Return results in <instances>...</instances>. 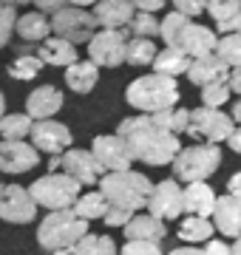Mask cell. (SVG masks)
Listing matches in <instances>:
<instances>
[{
	"instance_id": "cell-18",
	"label": "cell",
	"mask_w": 241,
	"mask_h": 255,
	"mask_svg": "<svg viewBox=\"0 0 241 255\" xmlns=\"http://www.w3.org/2000/svg\"><path fill=\"white\" fill-rule=\"evenodd\" d=\"M230 65L224 63L219 54L202 57V60H193L190 71H187V80L199 85V88H210V85H222V82H230Z\"/></svg>"
},
{
	"instance_id": "cell-22",
	"label": "cell",
	"mask_w": 241,
	"mask_h": 255,
	"mask_svg": "<svg viewBox=\"0 0 241 255\" xmlns=\"http://www.w3.org/2000/svg\"><path fill=\"white\" fill-rule=\"evenodd\" d=\"M167 236L165 221L153 219L150 213H136L130 224L125 227V238L128 241H153V244H162V238Z\"/></svg>"
},
{
	"instance_id": "cell-48",
	"label": "cell",
	"mask_w": 241,
	"mask_h": 255,
	"mask_svg": "<svg viewBox=\"0 0 241 255\" xmlns=\"http://www.w3.org/2000/svg\"><path fill=\"white\" fill-rule=\"evenodd\" d=\"M170 255H207V250H199V247H179V250H170Z\"/></svg>"
},
{
	"instance_id": "cell-26",
	"label": "cell",
	"mask_w": 241,
	"mask_h": 255,
	"mask_svg": "<svg viewBox=\"0 0 241 255\" xmlns=\"http://www.w3.org/2000/svg\"><path fill=\"white\" fill-rule=\"evenodd\" d=\"M190 65H193V60L187 54H182V51H176V48H162L156 54V60H153V74H162V77H182V74L190 71Z\"/></svg>"
},
{
	"instance_id": "cell-40",
	"label": "cell",
	"mask_w": 241,
	"mask_h": 255,
	"mask_svg": "<svg viewBox=\"0 0 241 255\" xmlns=\"http://www.w3.org/2000/svg\"><path fill=\"white\" fill-rule=\"evenodd\" d=\"M133 216H136V213H130V210H122V207H108V213H105V224H108V227H128L130 224V219H133Z\"/></svg>"
},
{
	"instance_id": "cell-35",
	"label": "cell",
	"mask_w": 241,
	"mask_h": 255,
	"mask_svg": "<svg viewBox=\"0 0 241 255\" xmlns=\"http://www.w3.org/2000/svg\"><path fill=\"white\" fill-rule=\"evenodd\" d=\"M216 54L222 57L230 68H241V34L219 37V48H216Z\"/></svg>"
},
{
	"instance_id": "cell-53",
	"label": "cell",
	"mask_w": 241,
	"mask_h": 255,
	"mask_svg": "<svg viewBox=\"0 0 241 255\" xmlns=\"http://www.w3.org/2000/svg\"><path fill=\"white\" fill-rule=\"evenodd\" d=\"M3 193H6V184L0 182V199H3Z\"/></svg>"
},
{
	"instance_id": "cell-38",
	"label": "cell",
	"mask_w": 241,
	"mask_h": 255,
	"mask_svg": "<svg viewBox=\"0 0 241 255\" xmlns=\"http://www.w3.org/2000/svg\"><path fill=\"white\" fill-rule=\"evenodd\" d=\"M230 85L222 82V85H210V88H202V105L204 108H219L222 111L224 102H230Z\"/></svg>"
},
{
	"instance_id": "cell-10",
	"label": "cell",
	"mask_w": 241,
	"mask_h": 255,
	"mask_svg": "<svg viewBox=\"0 0 241 255\" xmlns=\"http://www.w3.org/2000/svg\"><path fill=\"white\" fill-rule=\"evenodd\" d=\"M91 153L102 164V170H108V173H122V170H130V164H133V153H130L128 142L120 139L117 133L94 136Z\"/></svg>"
},
{
	"instance_id": "cell-43",
	"label": "cell",
	"mask_w": 241,
	"mask_h": 255,
	"mask_svg": "<svg viewBox=\"0 0 241 255\" xmlns=\"http://www.w3.org/2000/svg\"><path fill=\"white\" fill-rule=\"evenodd\" d=\"M207 255H233L230 244H224V241H219V238H213V241H207Z\"/></svg>"
},
{
	"instance_id": "cell-45",
	"label": "cell",
	"mask_w": 241,
	"mask_h": 255,
	"mask_svg": "<svg viewBox=\"0 0 241 255\" xmlns=\"http://www.w3.org/2000/svg\"><path fill=\"white\" fill-rule=\"evenodd\" d=\"M176 111V108H173ZM173 111H162V114H153V122H156L162 130H167L170 133V125H173Z\"/></svg>"
},
{
	"instance_id": "cell-8",
	"label": "cell",
	"mask_w": 241,
	"mask_h": 255,
	"mask_svg": "<svg viewBox=\"0 0 241 255\" xmlns=\"http://www.w3.org/2000/svg\"><path fill=\"white\" fill-rule=\"evenodd\" d=\"M233 117L224 114L219 108H196L190 111V128L187 133L193 139H202V145H219V142H227L233 136Z\"/></svg>"
},
{
	"instance_id": "cell-20",
	"label": "cell",
	"mask_w": 241,
	"mask_h": 255,
	"mask_svg": "<svg viewBox=\"0 0 241 255\" xmlns=\"http://www.w3.org/2000/svg\"><path fill=\"white\" fill-rule=\"evenodd\" d=\"M213 219H216V230H219L222 236L241 238V201L236 199V196H230V193L219 196Z\"/></svg>"
},
{
	"instance_id": "cell-11",
	"label": "cell",
	"mask_w": 241,
	"mask_h": 255,
	"mask_svg": "<svg viewBox=\"0 0 241 255\" xmlns=\"http://www.w3.org/2000/svg\"><path fill=\"white\" fill-rule=\"evenodd\" d=\"M148 213L159 221H173L185 213V190L179 187L176 179H162L153 184V193L148 199Z\"/></svg>"
},
{
	"instance_id": "cell-14",
	"label": "cell",
	"mask_w": 241,
	"mask_h": 255,
	"mask_svg": "<svg viewBox=\"0 0 241 255\" xmlns=\"http://www.w3.org/2000/svg\"><path fill=\"white\" fill-rule=\"evenodd\" d=\"M40 162V150L31 142H0V173H28Z\"/></svg>"
},
{
	"instance_id": "cell-33",
	"label": "cell",
	"mask_w": 241,
	"mask_h": 255,
	"mask_svg": "<svg viewBox=\"0 0 241 255\" xmlns=\"http://www.w3.org/2000/svg\"><path fill=\"white\" fill-rule=\"evenodd\" d=\"M43 71V60L37 54H20L14 63H9V77L14 80H34Z\"/></svg>"
},
{
	"instance_id": "cell-3",
	"label": "cell",
	"mask_w": 241,
	"mask_h": 255,
	"mask_svg": "<svg viewBox=\"0 0 241 255\" xmlns=\"http://www.w3.org/2000/svg\"><path fill=\"white\" fill-rule=\"evenodd\" d=\"M85 236H88V221L80 219L74 210L48 213L37 227V244L51 255H71Z\"/></svg>"
},
{
	"instance_id": "cell-47",
	"label": "cell",
	"mask_w": 241,
	"mask_h": 255,
	"mask_svg": "<svg viewBox=\"0 0 241 255\" xmlns=\"http://www.w3.org/2000/svg\"><path fill=\"white\" fill-rule=\"evenodd\" d=\"M227 85H230L233 94H239L241 97V68H233L230 71V82H227Z\"/></svg>"
},
{
	"instance_id": "cell-2",
	"label": "cell",
	"mask_w": 241,
	"mask_h": 255,
	"mask_svg": "<svg viewBox=\"0 0 241 255\" xmlns=\"http://www.w3.org/2000/svg\"><path fill=\"white\" fill-rule=\"evenodd\" d=\"M182 100L179 82L173 77H162V74H145L136 77L125 88V102L130 108H136L145 117L162 114V111H173L176 102Z\"/></svg>"
},
{
	"instance_id": "cell-24",
	"label": "cell",
	"mask_w": 241,
	"mask_h": 255,
	"mask_svg": "<svg viewBox=\"0 0 241 255\" xmlns=\"http://www.w3.org/2000/svg\"><path fill=\"white\" fill-rule=\"evenodd\" d=\"M14 34L26 43H46L48 34H51V20L43 11H26L23 17H17Z\"/></svg>"
},
{
	"instance_id": "cell-44",
	"label": "cell",
	"mask_w": 241,
	"mask_h": 255,
	"mask_svg": "<svg viewBox=\"0 0 241 255\" xmlns=\"http://www.w3.org/2000/svg\"><path fill=\"white\" fill-rule=\"evenodd\" d=\"M133 6H136L139 11H145V14H153V11L165 9V3H162V0H136Z\"/></svg>"
},
{
	"instance_id": "cell-12",
	"label": "cell",
	"mask_w": 241,
	"mask_h": 255,
	"mask_svg": "<svg viewBox=\"0 0 241 255\" xmlns=\"http://www.w3.org/2000/svg\"><path fill=\"white\" fill-rule=\"evenodd\" d=\"M31 145L43 150L48 156H63L71 150V142H74V133L71 128L57 122V119H43V122H34L31 128Z\"/></svg>"
},
{
	"instance_id": "cell-50",
	"label": "cell",
	"mask_w": 241,
	"mask_h": 255,
	"mask_svg": "<svg viewBox=\"0 0 241 255\" xmlns=\"http://www.w3.org/2000/svg\"><path fill=\"white\" fill-rule=\"evenodd\" d=\"M233 122H239V125H241V100L233 102Z\"/></svg>"
},
{
	"instance_id": "cell-36",
	"label": "cell",
	"mask_w": 241,
	"mask_h": 255,
	"mask_svg": "<svg viewBox=\"0 0 241 255\" xmlns=\"http://www.w3.org/2000/svg\"><path fill=\"white\" fill-rule=\"evenodd\" d=\"M239 11H241V0H210L207 3V14L216 20V26L230 23Z\"/></svg>"
},
{
	"instance_id": "cell-6",
	"label": "cell",
	"mask_w": 241,
	"mask_h": 255,
	"mask_svg": "<svg viewBox=\"0 0 241 255\" xmlns=\"http://www.w3.org/2000/svg\"><path fill=\"white\" fill-rule=\"evenodd\" d=\"M88 3H68L51 17V37H60L71 46H80V43H91L94 34L100 31L97 26V17L91 11H85Z\"/></svg>"
},
{
	"instance_id": "cell-16",
	"label": "cell",
	"mask_w": 241,
	"mask_h": 255,
	"mask_svg": "<svg viewBox=\"0 0 241 255\" xmlns=\"http://www.w3.org/2000/svg\"><path fill=\"white\" fill-rule=\"evenodd\" d=\"M63 173L71 176V179H77L83 187H91V184H100L102 164L94 159L91 150L71 147L68 153H63Z\"/></svg>"
},
{
	"instance_id": "cell-52",
	"label": "cell",
	"mask_w": 241,
	"mask_h": 255,
	"mask_svg": "<svg viewBox=\"0 0 241 255\" xmlns=\"http://www.w3.org/2000/svg\"><path fill=\"white\" fill-rule=\"evenodd\" d=\"M230 250H233V255H241V238H236V241H233Z\"/></svg>"
},
{
	"instance_id": "cell-27",
	"label": "cell",
	"mask_w": 241,
	"mask_h": 255,
	"mask_svg": "<svg viewBox=\"0 0 241 255\" xmlns=\"http://www.w3.org/2000/svg\"><path fill=\"white\" fill-rule=\"evenodd\" d=\"M176 236L185 241L187 247H196V244H207L213 241V221L210 219H196V216H185L182 224H179Z\"/></svg>"
},
{
	"instance_id": "cell-23",
	"label": "cell",
	"mask_w": 241,
	"mask_h": 255,
	"mask_svg": "<svg viewBox=\"0 0 241 255\" xmlns=\"http://www.w3.org/2000/svg\"><path fill=\"white\" fill-rule=\"evenodd\" d=\"M37 57L43 60V65H60V68H71L77 60V46L65 43L60 37H48L46 43H40L37 48Z\"/></svg>"
},
{
	"instance_id": "cell-7",
	"label": "cell",
	"mask_w": 241,
	"mask_h": 255,
	"mask_svg": "<svg viewBox=\"0 0 241 255\" xmlns=\"http://www.w3.org/2000/svg\"><path fill=\"white\" fill-rule=\"evenodd\" d=\"M222 164V147L219 145H190L182 147V153L173 162V173L179 182L196 184V182H207L210 176L219 170Z\"/></svg>"
},
{
	"instance_id": "cell-13",
	"label": "cell",
	"mask_w": 241,
	"mask_h": 255,
	"mask_svg": "<svg viewBox=\"0 0 241 255\" xmlns=\"http://www.w3.org/2000/svg\"><path fill=\"white\" fill-rule=\"evenodd\" d=\"M37 216V201L23 184H9L0 199V219L11 224H28Z\"/></svg>"
},
{
	"instance_id": "cell-4",
	"label": "cell",
	"mask_w": 241,
	"mask_h": 255,
	"mask_svg": "<svg viewBox=\"0 0 241 255\" xmlns=\"http://www.w3.org/2000/svg\"><path fill=\"white\" fill-rule=\"evenodd\" d=\"M100 193L108 199L111 207H122L130 213L148 210V199L153 193V182L145 173L122 170V173H105L100 179Z\"/></svg>"
},
{
	"instance_id": "cell-32",
	"label": "cell",
	"mask_w": 241,
	"mask_h": 255,
	"mask_svg": "<svg viewBox=\"0 0 241 255\" xmlns=\"http://www.w3.org/2000/svg\"><path fill=\"white\" fill-rule=\"evenodd\" d=\"M193 20L185 17V14H179V11H167L165 17H162V28H159V37L167 43V48L176 43L179 37H182V31H185L187 26H190Z\"/></svg>"
},
{
	"instance_id": "cell-1",
	"label": "cell",
	"mask_w": 241,
	"mask_h": 255,
	"mask_svg": "<svg viewBox=\"0 0 241 255\" xmlns=\"http://www.w3.org/2000/svg\"><path fill=\"white\" fill-rule=\"evenodd\" d=\"M117 136L125 139L133 153V162L150 164V167H165L173 164L176 156L182 153V142L179 136L167 133L153 122V117L136 114V117H125L117 125Z\"/></svg>"
},
{
	"instance_id": "cell-19",
	"label": "cell",
	"mask_w": 241,
	"mask_h": 255,
	"mask_svg": "<svg viewBox=\"0 0 241 255\" xmlns=\"http://www.w3.org/2000/svg\"><path fill=\"white\" fill-rule=\"evenodd\" d=\"M63 91H57L54 85H37L34 91L26 97V114L34 122H43V119H51L57 111L63 108Z\"/></svg>"
},
{
	"instance_id": "cell-46",
	"label": "cell",
	"mask_w": 241,
	"mask_h": 255,
	"mask_svg": "<svg viewBox=\"0 0 241 255\" xmlns=\"http://www.w3.org/2000/svg\"><path fill=\"white\" fill-rule=\"evenodd\" d=\"M227 193L241 201V173H233L230 179H227Z\"/></svg>"
},
{
	"instance_id": "cell-51",
	"label": "cell",
	"mask_w": 241,
	"mask_h": 255,
	"mask_svg": "<svg viewBox=\"0 0 241 255\" xmlns=\"http://www.w3.org/2000/svg\"><path fill=\"white\" fill-rule=\"evenodd\" d=\"M6 117V97H3V91H0V119Z\"/></svg>"
},
{
	"instance_id": "cell-30",
	"label": "cell",
	"mask_w": 241,
	"mask_h": 255,
	"mask_svg": "<svg viewBox=\"0 0 241 255\" xmlns=\"http://www.w3.org/2000/svg\"><path fill=\"white\" fill-rule=\"evenodd\" d=\"M156 46L153 40H139V37H130L128 48H125V63L128 65H153L156 60Z\"/></svg>"
},
{
	"instance_id": "cell-29",
	"label": "cell",
	"mask_w": 241,
	"mask_h": 255,
	"mask_svg": "<svg viewBox=\"0 0 241 255\" xmlns=\"http://www.w3.org/2000/svg\"><path fill=\"white\" fill-rule=\"evenodd\" d=\"M108 199L102 196L100 190H91V193H83L80 199H77V204L71 210H74L80 219L85 221H94V219H105V213H108Z\"/></svg>"
},
{
	"instance_id": "cell-42",
	"label": "cell",
	"mask_w": 241,
	"mask_h": 255,
	"mask_svg": "<svg viewBox=\"0 0 241 255\" xmlns=\"http://www.w3.org/2000/svg\"><path fill=\"white\" fill-rule=\"evenodd\" d=\"M187 128H190V111H187V108H176V111H173V125H170V133L179 136V133H187Z\"/></svg>"
},
{
	"instance_id": "cell-34",
	"label": "cell",
	"mask_w": 241,
	"mask_h": 255,
	"mask_svg": "<svg viewBox=\"0 0 241 255\" xmlns=\"http://www.w3.org/2000/svg\"><path fill=\"white\" fill-rule=\"evenodd\" d=\"M159 28H162V20H156L153 14H145V11H136L128 26V34L139 37V40H150V37L159 34Z\"/></svg>"
},
{
	"instance_id": "cell-25",
	"label": "cell",
	"mask_w": 241,
	"mask_h": 255,
	"mask_svg": "<svg viewBox=\"0 0 241 255\" xmlns=\"http://www.w3.org/2000/svg\"><path fill=\"white\" fill-rule=\"evenodd\" d=\"M97 80H100V68L91 60H80L71 68H65V85L74 94H91Z\"/></svg>"
},
{
	"instance_id": "cell-28",
	"label": "cell",
	"mask_w": 241,
	"mask_h": 255,
	"mask_svg": "<svg viewBox=\"0 0 241 255\" xmlns=\"http://www.w3.org/2000/svg\"><path fill=\"white\" fill-rule=\"evenodd\" d=\"M34 119L28 114H6L0 119V136L3 142H26V136H31Z\"/></svg>"
},
{
	"instance_id": "cell-9",
	"label": "cell",
	"mask_w": 241,
	"mask_h": 255,
	"mask_svg": "<svg viewBox=\"0 0 241 255\" xmlns=\"http://www.w3.org/2000/svg\"><path fill=\"white\" fill-rule=\"evenodd\" d=\"M130 37L125 31H108V28H100L94 40L88 43V57L97 68H117V65L125 63V48H128Z\"/></svg>"
},
{
	"instance_id": "cell-31",
	"label": "cell",
	"mask_w": 241,
	"mask_h": 255,
	"mask_svg": "<svg viewBox=\"0 0 241 255\" xmlns=\"http://www.w3.org/2000/svg\"><path fill=\"white\" fill-rule=\"evenodd\" d=\"M71 255H120V250H117L111 236H94V233H88V236L74 247Z\"/></svg>"
},
{
	"instance_id": "cell-41",
	"label": "cell",
	"mask_w": 241,
	"mask_h": 255,
	"mask_svg": "<svg viewBox=\"0 0 241 255\" xmlns=\"http://www.w3.org/2000/svg\"><path fill=\"white\" fill-rule=\"evenodd\" d=\"M173 6H176V11L185 14V17H199L202 11H207V3H202V0H176Z\"/></svg>"
},
{
	"instance_id": "cell-17",
	"label": "cell",
	"mask_w": 241,
	"mask_h": 255,
	"mask_svg": "<svg viewBox=\"0 0 241 255\" xmlns=\"http://www.w3.org/2000/svg\"><path fill=\"white\" fill-rule=\"evenodd\" d=\"M91 14L97 17V26L108 28V31H122L125 26H130V20L136 14V6L128 0H102L94 3Z\"/></svg>"
},
{
	"instance_id": "cell-21",
	"label": "cell",
	"mask_w": 241,
	"mask_h": 255,
	"mask_svg": "<svg viewBox=\"0 0 241 255\" xmlns=\"http://www.w3.org/2000/svg\"><path fill=\"white\" fill-rule=\"evenodd\" d=\"M216 190L207 182H196L187 184L185 190V213L196 216V219H210L216 213Z\"/></svg>"
},
{
	"instance_id": "cell-37",
	"label": "cell",
	"mask_w": 241,
	"mask_h": 255,
	"mask_svg": "<svg viewBox=\"0 0 241 255\" xmlns=\"http://www.w3.org/2000/svg\"><path fill=\"white\" fill-rule=\"evenodd\" d=\"M14 28H17V6L14 3H0V48L9 46Z\"/></svg>"
},
{
	"instance_id": "cell-49",
	"label": "cell",
	"mask_w": 241,
	"mask_h": 255,
	"mask_svg": "<svg viewBox=\"0 0 241 255\" xmlns=\"http://www.w3.org/2000/svg\"><path fill=\"white\" fill-rule=\"evenodd\" d=\"M227 145H230L233 150H236V153H241V125L236 128V130H233V136L227 139Z\"/></svg>"
},
{
	"instance_id": "cell-15",
	"label": "cell",
	"mask_w": 241,
	"mask_h": 255,
	"mask_svg": "<svg viewBox=\"0 0 241 255\" xmlns=\"http://www.w3.org/2000/svg\"><path fill=\"white\" fill-rule=\"evenodd\" d=\"M170 48H176V51L187 54L190 60H202V57L216 54V48H219V37H216L207 26L190 23V26L182 31V37H179V40H176Z\"/></svg>"
},
{
	"instance_id": "cell-5",
	"label": "cell",
	"mask_w": 241,
	"mask_h": 255,
	"mask_svg": "<svg viewBox=\"0 0 241 255\" xmlns=\"http://www.w3.org/2000/svg\"><path fill=\"white\" fill-rule=\"evenodd\" d=\"M80 187L83 184L71 179L65 173H46L34 179L28 193L34 196L37 207H46L48 213H57V210H71L80 199Z\"/></svg>"
},
{
	"instance_id": "cell-39",
	"label": "cell",
	"mask_w": 241,
	"mask_h": 255,
	"mask_svg": "<svg viewBox=\"0 0 241 255\" xmlns=\"http://www.w3.org/2000/svg\"><path fill=\"white\" fill-rule=\"evenodd\" d=\"M120 255H165V253H162V244H153V241H125Z\"/></svg>"
}]
</instances>
